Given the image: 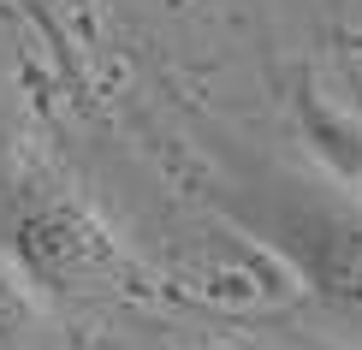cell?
Returning a JSON list of instances; mask_svg holds the SVG:
<instances>
[{"mask_svg":"<svg viewBox=\"0 0 362 350\" xmlns=\"http://www.w3.org/2000/svg\"><path fill=\"white\" fill-rule=\"evenodd\" d=\"M173 350H244V344H232V339H202V344H173Z\"/></svg>","mask_w":362,"mask_h":350,"instance_id":"obj_5","label":"cell"},{"mask_svg":"<svg viewBox=\"0 0 362 350\" xmlns=\"http://www.w3.org/2000/svg\"><path fill=\"white\" fill-rule=\"evenodd\" d=\"M291 125L315 161V178L344 196H362V113H351L315 78H303L291 89Z\"/></svg>","mask_w":362,"mask_h":350,"instance_id":"obj_3","label":"cell"},{"mask_svg":"<svg viewBox=\"0 0 362 350\" xmlns=\"http://www.w3.org/2000/svg\"><path fill=\"white\" fill-rule=\"evenodd\" d=\"M0 255L18 267V279L36 297H107L143 279L137 255L119 243V232L59 185L12 196L6 226H0Z\"/></svg>","mask_w":362,"mask_h":350,"instance_id":"obj_2","label":"cell"},{"mask_svg":"<svg viewBox=\"0 0 362 350\" xmlns=\"http://www.w3.org/2000/svg\"><path fill=\"white\" fill-rule=\"evenodd\" d=\"M238 214L321 309L362 321V196H344L303 173H262Z\"/></svg>","mask_w":362,"mask_h":350,"instance_id":"obj_1","label":"cell"},{"mask_svg":"<svg viewBox=\"0 0 362 350\" xmlns=\"http://www.w3.org/2000/svg\"><path fill=\"white\" fill-rule=\"evenodd\" d=\"M36 339H42V297L0 255V350H30Z\"/></svg>","mask_w":362,"mask_h":350,"instance_id":"obj_4","label":"cell"},{"mask_svg":"<svg viewBox=\"0 0 362 350\" xmlns=\"http://www.w3.org/2000/svg\"><path fill=\"white\" fill-rule=\"evenodd\" d=\"M356 48H362V36H356Z\"/></svg>","mask_w":362,"mask_h":350,"instance_id":"obj_6","label":"cell"}]
</instances>
